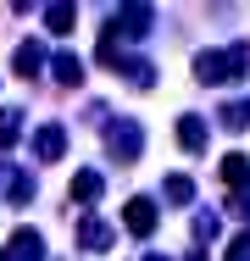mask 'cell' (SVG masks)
I'll use <instances>...</instances> for the list:
<instances>
[{
    "mask_svg": "<svg viewBox=\"0 0 250 261\" xmlns=\"http://www.w3.org/2000/svg\"><path fill=\"white\" fill-rule=\"evenodd\" d=\"M195 72H200V84H239L250 72V45L239 39V45H228V50H200Z\"/></svg>",
    "mask_w": 250,
    "mask_h": 261,
    "instance_id": "1",
    "label": "cell"
},
{
    "mask_svg": "<svg viewBox=\"0 0 250 261\" xmlns=\"http://www.w3.org/2000/svg\"><path fill=\"white\" fill-rule=\"evenodd\" d=\"M122 228H128L134 239H150V233H156V200H145V195H134V200L122 206Z\"/></svg>",
    "mask_w": 250,
    "mask_h": 261,
    "instance_id": "2",
    "label": "cell"
},
{
    "mask_svg": "<svg viewBox=\"0 0 250 261\" xmlns=\"http://www.w3.org/2000/svg\"><path fill=\"white\" fill-rule=\"evenodd\" d=\"M106 145H111V156H117V161H134V156H139V145H145V134H139V122H128V117H122V122L111 128V139H106Z\"/></svg>",
    "mask_w": 250,
    "mask_h": 261,
    "instance_id": "3",
    "label": "cell"
},
{
    "mask_svg": "<svg viewBox=\"0 0 250 261\" xmlns=\"http://www.w3.org/2000/svg\"><path fill=\"white\" fill-rule=\"evenodd\" d=\"M111 34H128V39H145L150 34V6H122L111 17Z\"/></svg>",
    "mask_w": 250,
    "mask_h": 261,
    "instance_id": "4",
    "label": "cell"
},
{
    "mask_svg": "<svg viewBox=\"0 0 250 261\" xmlns=\"http://www.w3.org/2000/svg\"><path fill=\"white\" fill-rule=\"evenodd\" d=\"M61 150H67V128H61V122H45V128L34 134V156L39 161H61Z\"/></svg>",
    "mask_w": 250,
    "mask_h": 261,
    "instance_id": "5",
    "label": "cell"
},
{
    "mask_svg": "<svg viewBox=\"0 0 250 261\" xmlns=\"http://www.w3.org/2000/svg\"><path fill=\"white\" fill-rule=\"evenodd\" d=\"M39 250H45V239H39L34 228H17V233H11V250H6V256H11V261H39Z\"/></svg>",
    "mask_w": 250,
    "mask_h": 261,
    "instance_id": "6",
    "label": "cell"
},
{
    "mask_svg": "<svg viewBox=\"0 0 250 261\" xmlns=\"http://www.w3.org/2000/svg\"><path fill=\"white\" fill-rule=\"evenodd\" d=\"M78 245H84V250H106V245H111V228H106L100 217H84V222H78Z\"/></svg>",
    "mask_w": 250,
    "mask_h": 261,
    "instance_id": "7",
    "label": "cell"
},
{
    "mask_svg": "<svg viewBox=\"0 0 250 261\" xmlns=\"http://www.w3.org/2000/svg\"><path fill=\"white\" fill-rule=\"evenodd\" d=\"M50 67H56V84H67V89H78V84H84V61H78L72 50H61Z\"/></svg>",
    "mask_w": 250,
    "mask_h": 261,
    "instance_id": "8",
    "label": "cell"
},
{
    "mask_svg": "<svg viewBox=\"0 0 250 261\" xmlns=\"http://www.w3.org/2000/svg\"><path fill=\"white\" fill-rule=\"evenodd\" d=\"M11 67H17L22 78H34V72L45 67V45H34V39H28V45H17V56H11Z\"/></svg>",
    "mask_w": 250,
    "mask_h": 261,
    "instance_id": "9",
    "label": "cell"
},
{
    "mask_svg": "<svg viewBox=\"0 0 250 261\" xmlns=\"http://www.w3.org/2000/svg\"><path fill=\"white\" fill-rule=\"evenodd\" d=\"M100 189H106V184H100V172H72V200H78V206H95Z\"/></svg>",
    "mask_w": 250,
    "mask_h": 261,
    "instance_id": "10",
    "label": "cell"
},
{
    "mask_svg": "<svg viewBox=\"0 0 250 261\" xmlns=\"http://www.w3.org/2000/svg\"><path fill=\"white\" fill-rule=\"evenodd\" d=\"M222 184H228V189H245L250 184V156H239V150L222 156Z\"/></svg>",
    "mask_w": 250,
    "mask_h": 261,
    "instance_id": "11",
    "label": "cell"
},
{
    "mask_svg": "<svg viewBox=\"0 0 250 261\" xmlns=\"http://www.w3.org/2000/svg\"><path fill=\"white\" fill-rule=\"evenodd\" d=\"M178 145L184 150H206V122L200 117H178Z\"/></svg>",
    "mask_w": 250,
    "mask_h": 261,
    "instance_id": "12",
    "label": "cell"
},
{
    "mask_svg": "<svg viewBox=\"0 0 250 261\" xmlns=\"http://www.w3.org/2000/svg\"><path fill=\"white\" fill-rule=\"evenodd\" d=\"M217 122H222V128H234V134L250 128V100H228L222 111H217Z\"/></svg>",
    "mask_w": 250,
    "mask_h": 261,
    "instance_id": "13",
    "label": "cell"
},
{
    "mask_svg": "<svg viewBox=\"0 0 250 261\" xmlns=\"http://www.w3.org/2000/svg\"><path fill=\"white\" fill-rule=\"evenodd\" d=\"M161 195H167V200H172V206H189V200H195V184H189V178H184V172H172V178H167V184H161Z\"/></svg>",
    "mask_w": 250,
    "mask_h": 261,
    "instance_id": "14",
    "label": "cell"
},
{
    "mask_svg": "<svg viewBox=\"0 0 250 261\" xmlns=\"http://www.w3.org/2000/svg\"><path fill=\"white\" fill-rule=\"evenodd\" d=\"M72 22H78L72 6H45V28L50 34H72Z\"/></svg>",
    "mask_w": 250,
    "mask_h": 261,
    "instance_id": "15",
    "label": "cell"
},
{
    "mask_svg": "<svg viewBox=\"0 0 250 261\" xmlns=\"http://www.w3.org/2000/svg\"><path fill=\"white\" fill-rule=\"evenodd\" d=\"M117 67L128 72V84H134V89H150V84H156V67H150V61H128V56H122Z\"/></svg>",
    "mask_w": 250,
    "mask_h": 261,
    "instance_id": "16",
    "label": "cell"
},
{
    "mask_svg": "<svg viewBox=\"0 0 250 261\" xmlns=\"http://www.w3.org/2000/svg\"><path fill=\"white\" fill-rule=\"evenodd\" d=\"M22 134V111H0V150H11Z\"/></svg>",
    "mask_w": 250,
    "mask_h": 261,
    "instance_id": "17",
    "label": "cell"
},
{
    "mask_svg": "<svg viewBox=\"0 0 250 261\" xmlns=\"http://www.w3.org/2000/svg\"><path fill=\"white\" fill-rule=\"evenodd\" d=\"M228 261H250V233H239V239H228Z\"/></svg>",
    "mask_w": 250,
    "mask_h": 261,
    "instance_id": "18",
    "label": "cell"
},
{
    "mask_svg": "<svg viewBox=\"0 0 250 261\" xmlns=\"http://www.w3.org/2000/svg\"><path fill=\"white\" fill-rule=\"evenodd\" d=\"M150 261H167V256H150Z\"/></svg>",
    "mask_w": 250,
    "mask_h": 261,
    "instance_id": "19",
    "label": "cell"
},
{
    "mask_svg": "<svg viewBox=\"0 0 250 261\" xmlns=\"http://www.w3.org/2000/svg\"><path fill=\"white\" fill-rule=\"evenodd\" d=\"M0 261H11V256H0Z\"/></svg>",
    "mask_w": 250,
    "mask_h": 261,
    "instance_id": "20",
    "label": "cell"
}]
</instances>
